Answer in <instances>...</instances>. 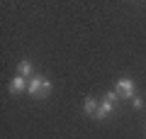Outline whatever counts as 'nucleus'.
Here are the masks:
<instances>
[{"instance_id":"8","label":"nucleus","mask_w":146,"mask_h":139,"mask_svg":"<svg viewBox=\"0 0 146 139\" xmlns=\"http://www.w3.org/2000/svg\"><path fill=\"white\" fill-rule=\"evenodd\" d=\"M144 98H139V95H134V98H131V108H134V110H141V108H144Z\"/></svg>"},{"instance_id":"7","label":"nucleus","mask_w":146,"mask_h":139,"mask_svg":"<svg viewBox=\"0 0 146 139\" xmlns=\"http://www.w3.org/2000/svg\"><path fill=\"white\" fill-rule=\"evenodd\" d=\"M102 98L105 100H110V103H119V98H122V95H119V93H117V90H107V93H105V95H102Z\"/></svg>"},{"instance_id":"3","label":"nucleus","mask_w":146,"mask_h":139,"mask_svg":"<svg viewBox=\"0 0 146 139\" xmlns=\"http://www.w3.org/2000/svg\"><path fill=\"white\" fill-rule=\"evenodd\" d=\"M27 86H29V81H27L25 76H15L10 81V95H20V93H25Z\"/></svg>"},{"instance_id":"5","label":"nucleus","mask_w":146,"mask_h":139,"mask_svg":"<svg viewBox=\"0 0 146 139\" xmlns=\"http://www.w3.org/2000/svg\"><path fill=\"white\" fill-rule=\"evenodd\" d=\"M17 76H25V78H32L34 76V66H32V61H20L17 63Z\"/></svg>"},{"instance_id":"6","label":"nucleus","mask_w":146,"mask_h":139,"mask_svg":"<svg viewBox=\"0 0 146 139\" xmlns=\"http://www.w3.org/2000/svg\"><path fill=\"white\" fill-rule=\"evenodd\" d=\"M98 108H100V100H95V98H85V103H83V112H85V115L95 117V115H98Z\"/></svg>"},{"instance_id":"1","label":"nucleus","mask_w":146,"mask_h":139,"mask_svg":"<svg viewBox=\"0 0 146 139\" xmlns=\"http://www.w3.org/2000/svg\"><path fill=\"white\" fill-rule=\"evenodd\" d=\"M27 93H29L32 98H46L49 93H51V81L46 76H32L29 78V86H27Z\"/></svg>"},{"instance_id":"4","label":"nucleus","mask_w":146,"mask_h":139,"mask_svg":"<svg viewBox=\"0 0 146 139\" xmlns=\"http://www.w3.org/2000/svg\"><path fill=\"white\" fill-rule=\"evenodd\" d=\"M115 108H117L115 103H110V100L102 98V100H100V108H98V115H95V117H98V120H107L110 115L115 112Z\"/></svg>"},{"instance_id":"2","label":"nucleus","mask_w":146,"mask_h":139,"mask_svg":"<svg viewBox=\"0 0 146 139\" xmlns=\"http://www.w3.org/2000/svg\"><path fill=\"white\" fill-rule=\"evenodd\" d=\"M115 90L119 93L122 98H134L136 95V83L131 81V78H119V81H117V86H115Z\"/></svg>"}]
</instances>
